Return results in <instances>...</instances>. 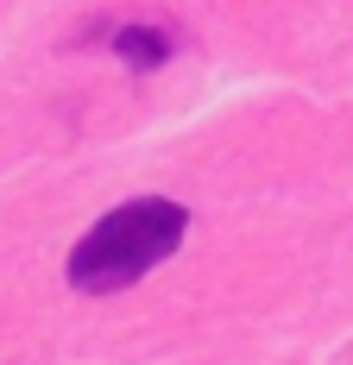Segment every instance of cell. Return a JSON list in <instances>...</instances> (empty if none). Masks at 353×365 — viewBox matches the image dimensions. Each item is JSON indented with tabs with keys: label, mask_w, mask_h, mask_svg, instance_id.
<instances>
[{
	"label": "cell",
	"mask_w": 353,
	"mask_h": 365,
	"mask_svg": "<svg viewBox=\"0 0 353 365\" xmlns=\"http://www.w3.org/2000/svg\"><path fill=\"white\" fill-rule=\"evenodd\" d=\"M189 233V208L171 202V195H133L120 208H107L70 252V284L82 296H114L126 284H139L151 264L183 246Z\"/></svg>",
	"instance_id": "1"
},
{
	"label": "cell",
	"mask_w": 353,
	"mask_h": 365,
	"mask_svg": "<svg viewBox=\"0 0 353 365\" xmlns=\"http://www.w3.org/2000/svg\"><path fill=\"white\" fill-rule=\"evenodd\" d=\"M89 38H107V51L126 63V70H158V63H171L176 38L164 26H151V19H120V26H95Z\"/></svg>",
	"instance_id": "2"
}]
</instances>
